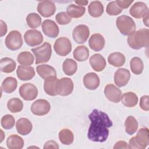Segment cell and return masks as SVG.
Returning <instances> with one entry per match:
<instances>
[{
  "label": "cell",
  "instance_id": "cell-1",
  "mask_svg": "<svg viewBox=\"0 0 149 149\" xmlns=\"http://www.w3.org/2000/svg\"><path fill=\"white\" fill-rule=\"evenodd\" d=\"M91 121L87 137L94 142L102 143L107 140L109 135V128L112 126V122L108 115L97 109H94L88 115Z\"/></svg>",
  "mask_w": 149,
  "mask_h": 149
},
{
  "label": "cell",
  "instance_id": "cell-2",
  "mask_svg": "<svg viewBox=\"0 0 149 149\" xmlns=\"http://www.w3.org/2000/svg\"><path fill=\"white\" fill-rule=\"evenodd\" d=\"M127 44L134 49L147 48L149 45V30L141 29L133 32L128 36Z\"/></svg>",
  "mask_w": 149,
  "mask_h": 149
},
{
  "label": "cell",
  "instance_id": "cell-3",
  "mask_svg": "<svg viewBox=\"0 0 149 149\" xmlns=\"http://www.w3.org/2000/svg\"><path fill=\"white\" fill-rule=\"evenodd\" d=\"M149 144V132L147 127L139 130L136 136L129 140L128 147L129 148L144 149Z\"/></svg>",
  "mask_w": 149,
  "mask_h": 149
},
{
  "label": "cell",
  "instance_id": "cell-4",
  "mask_svg": "<svg viewBox=\"0 0 149 149\" xmlns=\"http://www.w3.org/2000/svg\"><path fill=\"white\" fill-rule=\"evenodd\" d=\"M116 25L120 33L124 36H129L136 31V26L133 19L127 15H121L117 17Z\"/></svg>",
  "mask_w": 149,
  "mask_h": 149
},
{
  "label": "cell",
  "instance_id": "cell-5",
  "mask_svg": "<svg viewBox=\"0 0 149 149\" xmlns=\"http://www.w3.org/2000/svg\"><path fill=\"white\" fill-rule=\"evenodd\" d=\"M31 51L36 56V64L45 63L49 61L51 54V45L49 42H45L42 45L32 48Z\"/></svg>",
  "mask_w": 149,
  "mask_h": 149
},
{
  "label": "cell",
  "instance_id": "cell-6",
  "mask_svg": "<svg viewBox=\"0 0 149 149\" xmlns=\"http://www.w3.org/2000/svg\"><path fill=\"white\" fill-rule=\"evenodd\" d=\"M74 88V84L71 79L69 77H62L58 79L55 86L56 95L67 96L70 95Z\"/></svg>",
  "mask_w": 149,
  "mask_h": 149
},
{
  "label": "cell",
  "instance_id": "cell-7",
  "mask_svg": "<svg viewBox=\"0 0 149 149\" xmlns=\"http://www.w3.org/2000/svg\"><path fill=\"white\" fill-rule=\"evenodd\" d=\"M5 45L11 51H16L21 48L23 45V39L21 33L17 30H12L9 33L5 38Z\"/></svg>",
  "mask_w": 149,
  "mask_h": 149
},
{
  "label": "cell",
  "instance_id": "cell-8",
  "mask_svg": "<svg viewBox=\"0 0 149 149\" xmlns=\"http://www.w3.org/2000/svg\"><path fill=\"white\" fill-rule=\"evenodd\" d=\"M54 49L58 55L62 56H66L72 51L71 42L67 37H59L55 41Z\"/></svg>",
  "mask_w": 149,
  "mask_h": 149
},
{
  "label": "cell",
  "instance_id": "cell-9",
  "mask_svg": "<svg viewBox=\"0 0 149 149\" xmlns=\"http://www.w3.org/2000/svg\"><path fill=\"white\" fill-rule=\"evenodd\" d=\"M20 97L26 101H32L36 98L38 95V89L31 83H24L19 88Z\"/></svg>",
  "mask_w": 149,
  "mask_h": 149
},
{
  "label": "cell",
  "instance_id": "cell-10",
  "mask_svg": "<svg viewBox=\"0 0 149 149\" xmlns=\"http://www.w3.org/2000/svg\"><path fill=\"white\" fill-rule=\"evenodd\" d=\"M51 109L49 102L44 99H39L35 101L31 105V112L37 116H42L47 114Z\"/></svg>",
  "mask_w": 149,
  "mask_h": 149
},
{
  "label": "cell",
  "instance_id": "cell-11",
  "mask_svg": "<svg viewBox=\"0 0 149 149\" xmlns=\"http://www.w3.org/2000/svg\"><path fill=\"white\" fill-rule=\"evenodd\" d=\"M90 35L88 27L84 24H79L75 27L73 30L72 36L74 41L77 44L85 42Z\"/></svg>",
  "mask_w": 149,
  "mask_h": 149
},
{
  "label": "cell",
  "instance_id": "cell-12",
  "mask_svg": "<svg viewBox=\"0 0 149 149\" xmlns=\"http://www.w3.org/2000/svg\"><path fill=\"white\" fill-rule=\"evenodd\" d=\"M24 39L28 45L30 47H35L42 42L43 36L38 30H29L24 33Z\"/></svg>",
  "mask_w": 149,
  "mask_h": 149
},
{
  "label": "cell",
  "instance_id": "cell-13",
  "mask_svg": "<svg viewBox=\"0 0 149 149\" xmlns=\"http://www.w3.org/2000/svg\"><path fill=\"white\" fill-rule=\"evenodd\" d=\"M38 13L44 17H49L52 16L56 11L55 3L51 1L45 0L40 1L37 8Z\"/></svg>",
  "mask_w": 149,
  "mask_h": 149
},
{
  "label": "cell",
  "instance_id": "cell-14",
  "mask_svg": "<svg viewBox=\"0 0 149 149\" xmlns=\"http://www.w3.org/2000/svg\"><path fill=\"white\" fill-rule=\"evenodd\" d=\"M104 94L107 98L114 103H118L122 98V91L113 84H108L104 88Z\"/></svg>",
  "mask_w": 149,
  "mask_h": 149
},
{
  "label": "cell",
  "instance_id": "cell-15",
  "mask_svg": "<svg viewBox=\"0 0 149 149\" xmlns=\"http://www.w3.org/2000/svg\"><path fill=\"white\" fill-rule=\"evenodd\" d=\"M41 27L43 33L49 37L56 38L59 34V27L56 23L52 20H45L42 22Z\"/></svg>",
  "mask_w": 149,
  "mask_h": 149
},
{
  "label": "cell",
  "instance_id": "cell-16",
  "mask_svg": "<svg viewBox=\"0 0 149 149\" xmlns=\"http://www.w3.org/2000/svg\"><path fill=\"white\" fill-rule=\"evenodd\" d=\"M130 78V73L129 70L125 68H119L115 73L114 82L119 87L126 86Z\"/></svg>",
  "mask_w": 149,
  "mask_h": 149
},
{
  "label": "cell",
  "instance_id": "cell-17",
  "mask_svg": "<svg viewBox=\"0 0 149 149\" xmlns=\"http://www.w3.org/2000/svg\"><path fill=\"white\" fill-rule=\"evenodd\" d=\"M83 82L86 88L90 90H94L100 86V80L95 73L90 72L84 75Z\"/></svg>",
  "mask_w": 149,
  "mask_h": 149
},
{
  "label": "cell",
  "instance_id": "cell-18",
  "mask_svg": "<svg viewBox=\"0 0 149 149\" xmlns=\"http://www.w3.org/2000/svg\"><path fill=\"white\" fill-rule=\"evenodd\" d=\"M148 11L147 5L143 2H136L130 8L129 13L136 19H140Z\"/></svg>",
  "mask_w": 149,
  "mask_h": 149
},
{
  "label": "cell",
  "instance_id": "cell-19",
  "mask_svg": "<svg viewBox=\"0 0 149 149\" xmlns=\"http://www.w3.org/2000/svg\"><path fill=\"white\" fill-rule=\"evenodd\" d=\"M17 77L23 81L30 80L35 76V71L33 67L19 65L16 70Z\"/></svg>",
  "mask_w": 149,
  "mask_h": 149
},
{
  "label": "cell",
  "instance_id": "cell-20",
  "mask_svg": "<svg viewBox=\"0 0 149 149\" xmlns=\"http://www.w3.org/2000/svg\"><path fill=\"white\" fill-rule=\"evenodd\" d=\"M33 128L31 122L29 119L26 118L19 119L16 123V129L17 132L23 136H26L29 134Z\"/></svg>",
  "mask_w": 149,
  "mask_h": 149
},
{
  "label": "cell",
  "instance_id": "cell-21",
  "mask_svg": "<svg viewBox=\"0 0 149 149\" xmlns=\"http://www.w3.org/2000/svg\"><path fill=\"white\" fill-rule=\"evenodd\" d=\"M105 39L104 37L99 34L95 33L91 36L88 40L89 47L94 51H100L105 45Z\"/></svg>",
  "mask_w": 149,
  "mask_h": 149
},
{
  "label": "cell",
  "instance_id": "cell-22",
  "mask_svg": "<svg viewBox=\"0 0 149 149\" xmlns=\"http://www.w3.org/2000/svg\"><path fill=\"white\" fill-rule=\"evenodd\" d=\"M89 62L91 68L96 72L102 71L106 66V61L100 54H95L92 55Z\"/></svg>",
  "mask_w": 149,
  "mask_h": 149
},
{
  "label": "cell",
  "instance_id": "cell-23",
  "mask_svg": "<svg viewBox=\"0 0 149 149\" xmlns=\"http://www.w3.org/2000/svg\"><path fill=\"white\" fill-rule=\"evenodd\" d=\"M36 70L38 75L44 80L52 77H56L55 69L49 65H38L36 67Z\"/></svg>",
  "mask_w": 149,
  "mask_h": 149
},
{
  "label": "cell",
  "instance_id": "cell-24",
  "mask_svg": "<svg viewBox=\"0 0 149 149\" xmlns=\"http://www.w3.org/2000/svg\"><path fill=\"white\" fill-rule=\"evenodd\" d=\"M24 144L23 139L17 134H12L6 140V146L9 149H21L23 147Z\"/></svg>",
  "mask_w": 149,
  "mask_h": 149
},
{
  "label": "cell",
  "instance_id": "cell-25",
  "mask_svg": "<svg viewBox=\"0 0 149 149\" xmlns=\"http://www.w3.org/2000/svg\"><path fill=\"white\" fill-rule=\"evenodd\" d=\"M88 12L92 17H100L104 12V6L99 1H92L88 6Z\"/></svg>",
  "mask_w": 149,
  "mask_h": 149
},
{
  "label": "cell",
  "instance_id": "cell-26",
  "mask_svg": "<svg viewBox=\"0 0 149 149\" xmlns=\"http://www.w3.org/2000/svg\"><path fill=\"white\" fill-rule=\"evenodd\" d=\"M73 58L79 62L86 61L89 56V50L85 45H80L77 47L73 52Z\"/></svg>",
  "mask_w": 149,
  "mask_h": 149
},
{
  "label": "cell",
  "instance_id": "cell-27",
  "mask_svg": "<svg viewBox=\"0 0 149 149\" xmlns=\"http://www.w3.org/2000/svg\"><path fill=\"white\" fill-rule=\"evenodd\" d=\"M108 62L110 65L115 67H120L125 64V56L120 52H113L108 56Z\"/></svg>",
  "mask_w": 149,
  "mask_h": 149
},
{
  "label": "cell",
  "instance_id": "cell-28",
  "mask_svg": "<svg viewBox=\"0 0 149 149\" xmlns=\"http://www.w3.org/2000/svg\"><path fill=\"white\" fill-rule=\"evenodd\" d=\"M1 70L2 72L9 73L13 72L16 67V63L14 60L10 58L5 57L1 59Z\"/></svg>",
  "mask_w": 149,
  "mask_h": 149
},
{
  "label": "cell",
  "instance_id": "cell-29",
  "mask_svg": "<svg viewBox=\"0 0 149 149\" xmlns=\"http://www.w3.org/2000/svg\"><path fill=\"white\" fill-rule=\"evenodd\" d=\"M77 69V64L75 61L70 58L66 59L62 64V70L65 74L72 76Z\"/></svg>",
  "mask_w": 149,
  "mask_h": 149
},
{
  "label": "cell",
  "instance_id": "cell-30",
  "mask_svg": "<svg viewBox=\"0 0 149 149\" xmlns=\"http://www.w3.org/2000/svg\"><path fill=\"white\" fill-rule=\"evenodd\" d=\"M17 86V82L15 78L13 77H8L3 81L1 88L5 93L10 94L15 91Z\"/></svg>",
  "mask_w": 149,
  "mask_h": 149
},
{
  "label": "cell",
  "instance_id": "cell-31",
  "mask_svg": "<svg viewBox=\"0 0 149 149\" xmlns=\"http://www.w3.org/2000/svg\"><path fill=\"white\" fill-rule=\"evenodd\" d=\"M122 104L127 107H133L138 102V97L133 92L129 91L124 93L121 98Z\"/></svg>",
  "mask_w": 149,
  "mask_h": 149
},
{
  "label": "cell",
  "instance_id": "cell-32",
  "mask_svg": "<svg viewBox=\"0 0 149 149\" xmlns=\"http://www.w3.org/2000/svg\"><path fill=\"white\" fill-rule=\"evenodd\" d=\"M66 12L70 17L79 18L84 15L86 12V8L83 6L70 4L67 7Z\"/></svg>",
  "mask_w": 149,
  "mask_h": 149
},
{
  "label": "cell",
  "instance_id": "cell-33",
  "mask_svg": "<svg viewBox=\"0 0 149 149\" xmlns=\"http://www.w3.org/2000/svg\"><path fill=\"white\" fill-rule=\"evenodd\" d=\"M59 141L65 145H70L73 143L74 135L73 132L69 129H62L58 134Z\"/></svg>",
  "mask_w": 149,
  "mask_h": 149
},
{
  "label": "cell",
  "instance_id": "cell-34",
  "mask_svg": "<svg viewBox=\"0 0 149 149\" xmlns=\"http://www.w3.org/2000/svg\"><path fill=\"white\" fill-rule=\"evenodd\" d=\"M125 132L129 135L133 134L138 129V122L134 117L129 116L125 122Z\"/></svg>",
  "mask_w": 149,
  "mask_h": 149
},
{
  "label": "cell",
  "instance_id": "cell-35",
  "mask_svg": "<svg viewBox=\"0 0 149 149\" xmlns=\"http://www.w3.org/2000/svg\"><path fill=\"white\" fill-rule=\"evenodd\" d=\"M58 79L56 77H52L45 80L44 83V90L46 94L51 96L57 95L55 93V86Z\"/></svg>",
  "mask_w": 149,
  "mask_h": 149
},
{
  "label": "cell",
  "instance_id": "cell-36",
  "mask_svg": "<svg viewBox=\"0 0 149 149\" xmlns=\"http://www.w3.org/2000/svg\"><path fill=\"white\" fill-rule=\"evenodd\" d=\"M7 107L10 112L12 113H17L23 109V103L20 99L18 98H13L8 101Z\"/></svg>",
  "mask_w": 149,
  "mask_h": 149
},
{
  "label": "cell",
  "instance_id": "cell-37",
  "mask_svg": "<svg viewBox=\"0 0 149 149\" xmlns=\"http://www.w3.org/2000/svg\"><path fill=\"white\" fill-rule=\"evenodd\" d=\"M17 62L24 66L31 65L33 63L34 58L33 54L28 51L20 52L17 57Z\"/></svg>",
  "mask_w": 149,
  "mask_h": 149
},
{
  "label": "cell",
  "instance_id": "cell-38",
  "mask_svg": "<svg viewBox=\"0 0 149 149\" xmlns=\"http://www.w3.org/2000/svg\"><path fill=\"white\" fill-rule=\"evenodd\" d=\"M130 67L131 71L135 74H140L142 73L144 65L142 60L137 56L133 57L130 62Z\"/></svg>",
  "mask_w": 149,
  "mask_h": 149
},
{
  "label": "cell",
  "instance_id": "cell-39",
  "mask_svg": "<svg viewBox=\"0 0 149 149\" xmlns=\"http://www.w3.org/2000/svg\"><path fill=\"white\" fill-rule=\"evenodd\" d=\"M26 22L28 26L30 28H37L41 25V18L38 14L36 13H31L27 16Z\"/></svg>",
  "mask_w": 149,
  "mask_h": 149
},
{
  "label": "cell",
  "instance_id": "cell-40",
  "mask_svg": "<svg viewBox=\"0 0 149 149\" xmlns=\"http://www.w3.org/2000/svg\"><path fill=\"white\" fill-rule=\"evenodd\" d=\"M15 118L12 115L7 114L3 116L1 118V126L5 129H10L13 128L15 125Z\"/></svg>",
  "mask_w": 149,
  "mask_h": 149
},
{
  "label": "cell",
  "instance_id": "cell-41",
  "mask_svg": "<svg viewBox=\"0 0 149 149\" xmlns=\"http://www.w3.org/2000/svg\"><path fill=\"white\" fill-rule=\"evenodd\" d=\"M107 14L110 16H116L122 12V9L119 7L115 1L110 2L107 6Z\"/></svg>",
  "mask_w": 149,
  "mask_h": 149
},
{
  "label": "cell",
  "instance_id": "cell-42",
  "mask_svg": "<svg viewBox=\"0 0 149 149\" xmlns=\"http://www.w3.org/2000/svg\"><path fill=\"white\" fill-rule=\"evenodd\" d=\"M57 23L61 25H65L69 24L71 20V17L65 12H59L55 16Z\"/></svg>",
  "mask_w": 149,
  "mask_h": 149
},
{
  "label": "cell",
  "instance_id": "cell-43",
  "mask_svg": "<svg viewBox=\"0 0 149 149\" xmlns=\"http://www.w3.org/2000/svg\"><path fill=\"white\" fill-rule=\"evenodd\" d=\"M140 107L144 111L149 110V97L147 95H143L140 100Z\"/></svg>",
  "mask_w": 149,
  "mask_h": 149
},
{
  "label": "cell",
  "instance_id": "cell-44",
  "mask_svg": "<svg viewBox=\"0 0 149 149\" xmlns=\"http://www.w3.org/2000/svg\"><path fill=\"white\" fill-rule=\"evenodd\" d=\"M115 1L119 7L122 9L127 8L133 2V0H116Z\"/></svg>",
  "mask_w": 149,
  "mask_h": 149
},
{
  "label": "cell",
  "instance_id": "cell-45",
  "mask_svg": "<svg viewBox=\"0 0 149 149\" xmlns=\"http://www.w3.org/2000/svg\"><path fill=\"white\" fill-rule=\"evenodd\" d=\"M44 148H59V146L56 142L54 140H49L47 141L44 146Z\"/></svg>",
  "mask_w": 149,
  "mask_h": 149
},
{
  "label": "cell",
  "instance_id": "cell-46",
  "mask_svg": "<svg viewBox=\"0 0 149 149\" xmlns=\"http://www.w3.org/2000/svg\"><path fill=\"white\" fill-rule=\"evenodd\" d=\"M128 144L125 141H119L115 144L113 149H120V148H128Z\"/></svg>",
  "mask_w": 149,
  "mask_h": 149
},
{
  "label": "cell",
  "instance_id": "cell-47",
  "mask_svg": "<svg viewBox=\"0 0 149 149\" xmlns=\"http://www.w3.org/2000/svg\"><path fill=\"white\" fill-rule=\"evenodd\" d=\"M0 26H1V32L0 36L3 37L5 36L7 32V26L5 22H4L2 20H0Z\"/></svg>",
  "mask_w": 149,
  "mask_h": 149
},
{
  "label": "cell",
  "instance_id": "cell-48",
  "mask_svg": "<svg viewBox=\"0 0 149 149\" xmlns=\"http://www.w3.org/2000/svg\"><path fill=\"white\" fill-rule=\"evenodd\" d=\"M148 13H149L148 11L147 12V13L143 16V20L144 24L147 27H148Z\"/></svg>",
  "mask_w": 149,
  "mask_h": 149
},
{
  "label": "cell",
  "instance_id": "cell-49",
  "mask_svg": "<svg viewBox=\"0 0 149 149\" xmlns=\"http://www.w3.org/2000/svg\"><path fill=\"white\" fill-rule=\"evenodd\" d=\"M74 2L76 3H77V5H87L88 3V1H86V0H78V1H75Z\"/></svg>",
  "mask_w": 149,
  "mask_h": 149
}]
</instances>
